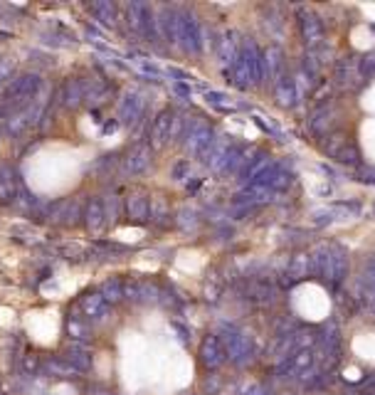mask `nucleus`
Segmentation results:
<instances>
[{"instance_id": "1", "label": "nucleus", "mask_w": 375, "mask_h": 395, "mask_svg": "<svg viewBox=\"0 0 375 395\" xmlns=\"http://www.w3.org/2000/svg\"><path fill=\"white\" fill-rule=\"evenodd\" d=\"M314 366V351L311 348H299V351H294L289 356V361L284 363V368L294 370V373H304V370H309Z\"/></svg>"}, {"instance_id": "2", "label": "nucleus", "mask_w": 375, "mask_h": 395, "mask_svg": "<svg viewBox=\"0 0 375 395\" xmlns=\"http://www.w3.org/2000/svg\"><path fill=\"white\" fill-rule=\"evenodd\" d=\"M302 35H304V40H306V45L321 43L324 30H321V20L316 18V15H304V20H302Z\"/></svg>"}, {"instance_id": "3", "label": "nucleus", "mask_w": 375, "mask_h": 395, "mask_svg": "<svg viewBox=\"0 0 375 395\" xmlns=\"http://www.w3.org/2000/svg\"><path fill=\"white\" fill-rule=\"evenodd\" d=\"M203 353H205V356H203L205 366H210V368H215V366L222 361V348H220V344H217V339H213V336L205 341Z\"/></svg>"}, {"instance_id": "4", "label": "nucleus", "mask_w": 375, "mask_h": 395, "mask_svg": "<svg viewBox=\"0 0 375 395\" xmlns=\"http://www.w3.org/2000/svg\"><path fill=\"white\" fill-rule=\"evenodd\" d=\"M277 99H279V104H282V106H291V104H294L296 89H294V84H291L289 80H279V84H277Z\"/></svg>"}, {"instance_id": "5", "label": "nucleus", "mask_w": 375, "mask_h": 395, "mask_svg": "<svg viewBox=\"0 0 375 395\" xmlns=\"http://www.w3.org/2000/svg\"><path fill=\"white\" fill-rule=\"evenodd\" d=\"M353 80H358V64L356 62H341L339 67V84L348 86Z\"/></svg>"}, {"instance_id": "6", "label": "nucleus", "mask_w": 375, "mask_h": 395, "mask_svg": "<svg viewBox=\"0 0 375 395\" xmlns=\"http://www.w3.org/2000/svg\"><path fill=\"white\" fill-rule=\"evenodd\" d=\"M291 277H306L309 272H311V257H306V254H299V257H294V262H291L289 267Z\"/></svg>"}, {"instance_id": "7", "label": "nucleus", "mask_w": 375, "mask_h": 395, "mask_svg": "<svg viewBox=\"0 0 375 395\" xmlns=\"http://www.w3.org/2000/svg\"><path fill=\"white\" fill-rule=\"evenodd\" d=\"M277 64H282V55L277 52V47H271L267 52V60H265V72L269 77H277Z\"/></svg>"}]
</instances>
